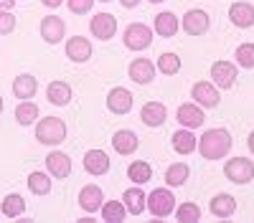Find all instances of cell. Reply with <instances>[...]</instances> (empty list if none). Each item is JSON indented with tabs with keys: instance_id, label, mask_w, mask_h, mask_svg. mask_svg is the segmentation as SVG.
I'll list each match as a JSON object with an SVG mask.
<instances>
[{
	"instance_id": "cell-1",
	"label": "cell",
	"mask_w": 254,
	"mask_h": 223,
	"mask_svg": "<svg viewBox=\"0 0 254 223\" xmlns=\"http://www.w3.org/2000/svg\"><path fill=\"white\" fill-rule=\"evenodd\" d=\"M196 150L201 152L203 160H221L231 150V134L226 130H208L198 139V147Z\"/></svg>"
},
{
	"instance_id": "cell-2",
	"label": "cell",
	"mask_w": 254,
	"mask_h": 223,
	"mask_svg": "<svg viewBox=\"0 0 254 223\" xmlns=\"http://www.w3.org/2000/svg\"><path fill=\"white\" fill-rule=\"evenodd\" d=\"M66 137V125L59 117H44L36 125V139L41 145H59Z\"/></svg>"
},
{
	"instance_id": "cell-3",
	"label": "cell",
	"mask_w": 254,
	"mask_h": 223,
	"mask_svg": "<svg viewBox=\"0 0 254 223\" xmlns=\"http://www.w3.org/2000/svg\"><path fill=\"white\" fill-rule=\"evenodd\" d=\"M147 208H150V213L155 218H168L173 211H176V198L171 190H165V188H158L153 190L150 195H147V203H145Z\"/></svg>"
},
{
	"instance_id": "cell-4",
	"label": "cell",
	"mask_w": 254,
	"mask_h": 223,
	"mask_svg": "<svg viewBox=\"0 0 254 223\" xmlns=\"http://www.w3.org/2000/svg\"><path fill=\"white\" fill-rule=\"evenodd\" d=\"M224 173H226V178L231 182H237V185H247V182H252V178H254V162L247 160V157H231L226 162Z\"/></svg>"
},
{
	"instance_id": "cell-5",
	"label": "cell",
	"mask_w": 254,
	"mask_h": 223,
	"mask_svg": "<svg viewBox=\"0 0 254 223\" xmlns=\"http://www.w3.org/2000/svg\"><path fill=\"white\" fill-rule=\"evenodd\" d=\"M153 44V31L145 23H132L125 28V46L130 51H142Z\"/></svg>"
},
{
	"instance_id": "cell-6",
	"label": "cell",
	"mask_w": 254,
	"mask_h": 223,
	"mask_svg": "<svg viewBox=\"0 0 254 223\" xmlns=\"http://www.w3.org/2000/svg\"><path fill=\"white\" fill-rule=\"evenodd\" d=\"M190 96L196 99V104L203 107V109H214L219 107V87L216 84H208V81H198V84H193V89H190Z\"/></svg>"
},
{
	"instance_id": "cell-7",
	"label": "cell",
	"mask_w": 254,
	"mask_h": 223,
	"mask_svg": "<svg viewBox=\"0 0 254 223\" xmlns=\"http://www.w3.org/2000/svg\"><path fill=\"white\" fill-rule=\"evenodd\" d=\"M89 31H92V36L99 38V41H110V38H115V33H117V18H115L112 13H97V15L92 18V23H89Z\"/></svg>"
},
{
	"instance_id": "cell-8",
	"label": "cell",
	"mask_w": 254,
	"mask_h": 223,
	"mask_svg": "<svg viewBox=\"0 0 254 223\" xmlns=\"http://www.w3.org/2000/svg\"><path fill=\"white\" fill-rule=\"evenodd\" d=\"M211 79H214V84L219 89H231L237 81V66L229 64V61H216L211 66Z\"/></svg>"
},
{
	"instance_id": "cell-9",
	"label": "cell",
	"mask_w": 254,
	"mask_h": 223,
	"mask_svg": "<svg viewBox=\"0 0 254 223\" xmlns=\"http://www.w3.org/2000/svg\"><path fill=\"white\" fill-rule=\"evenodd\" d=\"M66 33V23L59 18V15H46L41 20V38L46 41V44H59Z\"/></svg>"
},
{
	"instance_id": "cell-10",
	"label": "cell",
	"mask_w": 254,
	"mask_h": 223,
	"mask_svg": "<svg viewBox=\"0 0 254 223\" xmlns=\"http://www.w3.org/2000/svg\"><path fill=\"white\" fill-rule=\"evenodd\" d=\"M66 56L76 64H84V61L92 58V44L84 36H74L66 41Z\"/></svg>"
},
{
	"instance_id": "cell-11",
	"label": "cell",
	"mask_w": 254,
	"mask_h": 223,
	"mask_svg": "<svg viewBox=\"0 0 254 223\" xmlns=\"http://www.w3.org/2000/svg\"><path fill=\"white\" fill-rule=\"evenodd\" d=\"M107 109L115 112V114H127V112L132 109V94L127 91V89H122V87L112 89L107 94Z\"/></svg>"
},
{
	"instance_id": "cell-12",
	"label": "cell",
	"mask_w": 254,
	"mask_h": 223,
	"mask_svg": "<svg viewBox=\"0 0 254 223\" xmlns=\"http://www.w3.org/2000/svg\"><path fill=\"white\" fill-rule=\"evenodd\" d=\"M183 31L188 36H203L208 31V15L203 10H188L183 15Z\"/></svg>"
},
{
	"instance_id": "cell-13",
	"label": "cell",
	"mask_w": 254,
	"mask_h": 223,
	"mask_svg": "<svg viewBox=\"0 0 254 223\" xmlns=\"http://www.w3.org/2000/svg\"><path fill=\"white\" fill-rule=\"evenodd\" d=\"M84 170H87L89 175H104V173L110 170V157H107V152L89 150L87 155H84Z\"/></svg>"
},
{
	"instance_id": "cell-14",
	"label": "cell",
	"mask_w": 254,
	"mask_h": 223,
	"mask_svg": "<svg viewBox=\"0 0 254 223\" xmlns=\"http://www.w3.org/2000/svg\"><path fill=\"white\" fill-rule=\"evenodd\" d=\"M46 168H49V173L54 178H69V173H71V157L59 152V150H54L46 157Z\"/></svg>"
},
{
	"instance_id": "cell-15",
	"label": "cell",
	"mask_w": 254,
	"mask_h": 223,
	"mask_svg": "<svg viewBox=\"0 0 254 223\" xmlns=\"http://www.w3.org/2000/svg\"><path fill=\"white\" fill-rule=\"evenodd\" d=\"M102 200H104V195H102L99 185H84L79 193V206L87 213H97L102 208Z\"/></svg>"
},
{
	"instance_id": "cell-16",
	"label": "cell",
	"mask_w": 254,
	"mask_h": 223,
	"mask_svg": "<svg viewBox=\"0 0 254 223\" xmlns=\"http://www.w3.org/2000/svg\"><path fill=\"white\" fill-rule=\"evenodd\" d=\"M130 79L135 81V84H150V81L155 79V66L153 61L147 58H135L130 64Z\"/></svg>"
},
{
	"instance_id": "cell-17",
	"label": "cell",
	"mask_w": 254,
	"mask_h": 223,
	"mask_svg": "<svg viewBox=\"0 0 254 223\" xmlns=\"http://www.w3.org/2000/svg\"><path fill=\"white\" fill-rule=\"evenodd\" d=\"M165 117H168V109L160 104V101H147V104L142 107V112H140V119L147 127H163Z\"/></svg>"
},
{
	"instance_id": "cell-18",
	"label": "cell",
	"mask_w": 254,
	"mask_h": 223,
	"mask_svg": "<svg viewBox=\"0 0 254 223\" xmlns=\"http://www.w3.org/2000/svg\"><path fill=\"white\" fill-rule=\"evenodd\" d=\"M229 18L237 28H252L254 26V5L249 3H234L229 8Z\"/></svg>"
},
{
	"instance_id": "cell-19",
	"label": "cell",
	"mask_w": 254,
	"mask_h": 223,
	"mask_svg": "<svg viewBox=\"0 0 254 223\" xmlns=\"http://www.w3.org/2000/svg\"><path fill=\"white\" fill-rule=\"evenodd\" d=\"M203 109L198 104H183L178 107V122L188 130H196V127H203Z\"/></svg>"
},
{
	"instance_id": "cell-20",
	"label": "cell",
	"mask_w": 254,
	"mask_h": 223,
	"mask_svg": "<svg viewBox=\"0 0 254 223\" xmlns=\"http://www.w3.org/2000/svg\"><path fill=\"white\" fill-rule=\"evenodd\" d=\"M137 134L132 132V130H120V132H115V137H112V147L120 152V155H132L135 150H137Z\"/></svg>"
},
{
	"instance_id": "cell-21",
	"label": "cell",
	"mask_w": 254,
	"mask_h": 223,
	"mask_svg": "<svg viewBox=\"0 0 254 223\" xmlns=\"http://www.w3.org/2000/svg\"><path fill=\"white\" fill-rule=\"evenodd\" d=\"M196 147H198V137H193V132H190L188 127L186 130H178L173 134V150L178 155H190Z\"/></svg>"
},
{
	"instance_id": "cell-22",
	"label": "cell",
	"mask_w": 254,
	"mask_h": 223,
	"mask_svg": "<svg viewBox=\"0 0 254 223\" xmlns=\"http://www.w3.org/2000/svg\"><path fill=\"white\" fill-rule=\"evenodd\" d=\"M46 96H49L51 104L64 107V104H69V101H71V87L66 84V81H51L49 89H46Z\"/></svg>"
},
{
	"instance_id": "cell-23",
	"label": "cell",
	"mask_w": 254,
	"mask_h": 223,
	"mask_svg": "<svg viewBox=\"0 0 254 223\" xmlns=\"http://www.w3.org/2000/svg\"><path fill=\"white\" fill-rule=\"evenodd\" d=\"M122 200H125V208H127V213L140 216V213L145 211L147 195H145L140 188H127V190H125V195H122Z\"/></svg>"
},
{
	"instance_id": "cell-24",
	"label": "cell",
	"mask_w": 254,
	"mask_h": 223,
	"mask_svg": "<svg viewBox=\"0 0 254 223\" xmlns=\"http://www.w3.org/2000/svg\"><path fill=\"white\" fill-rule=\"evenodd\" d=\"M234 211H237V200L229 193H219L214 200H211V213H214L216 218H229V216H234Z\"/></svg>"
},
{
	"instance_id": "cell-25",
	"label": "cell",
	"mask_w": 254,
	"mask_h": 223,
	"mask_svg": "<svg viewBox=\"0 0 254 223\" xmlns=\"http://www.w3.org/2000/svg\"><path fill=\"white\" fill-rule=\"evenodd\" d=\"M36 89H38V81H36V76H31V74H20V76H15V81H13V94H15L18 99H31V96L36 94Z\"/></svg>"
},
{
	"instance_id": "cell-26",
	"label": "cell",
	"mask_w": 254,
	"mask_h": 223,
	"mask_svg": "<svg viewBox=\"0 0 254 223\" xmlns=\"http://www.w3.org/2000/svg\"><path fill=\"white\" fill-rule=\"evenodd\" d=\"M178 28H181V23H178V18L173 13H158L155 15V33L158 36L171 38V36L178 33Z\"/></svg>"
},
{
	"instance_id": "cell-27",
	"label": "cell",
	"mask_w": 254,
	"mask_h": 223,
	"mask_svg": "<svg viewBox=\"0 0 254 223\" xmlns=\"http://www.w3.org/2000/svg\"><path fill=\"white\" fill-rule=\"evenodd\" d=\"M127 178H130L135 185H145L147 180H153V168L147 165L145 160H135V162H130V168H127Z\"/></svg>"
},
{
	"instance_id": "cell-28",
	"label": "cell",
	"mask_w": 254,
	"mask_h": 223,
	"mask_svg": "<svg viewBox=\"0 0 254 223\" xmlns=\"http://www.w3.org/2000/svg\"><path fill=\"white\" fill-rule=\"evenodd\" d=\"M0 211H3V216H8V218L23 216V213H26V200H23V195H18V193L5 195V198H3V206H0Z\"/></svg>"
},
{
	"instance_id": "cell-29",
	"label": "cell",
	"mask_w": 254,
	"mask_h": 223,
	"mask_svg": "<svg viewBox=\"0 0 254 223\" xmlns=\"http://www.w3.org/2000/svg\"><path fill=\"white\" fill-rule=\"evenodd\" d=\"M188 173L190 170H188L186 162H176V165H171V168L165 170V182L171 188H178V185H183V182L188 180Z\"/></svg>"
},
{
	"instance_id": "cell-30",
	"label": "cell",
	"mask_w": 254,
	"mask_h": 223,
	"mask_svg": "<svg viewBox=\"0 0 254 223\" xmlns=\"http://www.w3.org/2000/svg\"><path fill=\"white\" fill-rule=\"evenodd\" d=\"M15 119H18V125H33V122L38 119V107L33 104V101H20V104L15 107Z\"/></svg>"
},
{
	"instance_id": "cell-31",
	"label": "cell",
	"mask_w": 254,
	"mask_h": 223,
	"mask_svg": "<svg viewBox=\"0 0 254 223\" xmlns=\"http://www.w3.org/2000/svg\"><path fill=\"white\" fill-rule=\"evenodd\" d=\"M28 190H31L33 195H46V193H51V180H49V175H44V173H31V175H28Z\"/></svg>"
},
{
	"instance_id": "cell-32",
	"label": "cell",
	"mask_w": 254,
	"mask_h": 223,
	"mask_svg": "<svg viewBox=\"0 0 254 223\" xmlns=\"http://www.w3.org/2000/svg\"><path fill=\"white\" fill-rule=\"evenodd\" d=\"M125 216H127V208L120 200H107L102 206V218L104 221H125Z\"/></svg>"
},
{
	"instance_id": "cell-33",
	"label": "cell",
	"mask_w": 254,
	"mask_h": 223,
	"mask_svg": "<svg viewBox=\"0 0 254 223\" xmlns=\"http://www.w3.org/2000/svg\"><path fill=\"white\" fill-rule=\"evenodd\" d=\"M158 69L165 74V76H173L181 71V58L176 53H160L158 56Z\"/></svg>"
},
{
	"instance_id": "cell-34",
	"label": "cell",
	"mask_w": 254,
	"mask_h": 223,
	"mask_svg": "<svg viewBox=\"0 0 254 223\" xmlns=\"http://www.w3.org/2000/svg\"><path fill=\"white\" fill-rule=\"evenodd\" d=\"M176 218L183 221V223H193L201 218V208L196 206V203H183V206L176 211Z\"/></svg>"
},
{
	"instance_id": "cell-35",
	"label": "cell",
	"mask_w": 254,
	"mask_h": 223,
	"mask_svg": "<svg viewBox=\"0 0 254 223\" xmlns=\"http://www.w3.org/2000/svg\"><path fill=\"white\" fill-rule=\"evenodd\" d=\"M237 61L242 69H254V44H242L237 48Z\"/></svg>"
},
{
	"instance_id": "cell-36",
	"label": "cell",
	"mask_w": 254,
	"mask_h": 223,
	"mask_svg": "<svg viewBox=\"0 0 254 223\" xmlns=\"http://www.w3.org/2000/svg\"><path fill=\"white\" fill-rule=\"evenodd\" d=\"M13 28H15V15H13L10 10H3V8H0V36L13 33Z\"/></svg>"
},
{
	"instance_id": "cell-37",
	"label": "cell",
	"mask_w": 254,
	"mask_h": 223,
	"mask_svg": "<svg viewBox=\"0 0 254 223\" xmlns=\"http://www.w3.org/2000/svg\"><path fill=\"white\" fill-rule=\"evenodd\" d=\"M66 3H69L71 13H89L92 5H94V0H66Z\"/></svg>"
},
{
	"instance_id": "cell-38",
	"label": "cell",
	"mask_w": 254,
	"mask_h": 223,
	"mask_svg": "<svg viewBox=\"0 0 254 223\" xmlns=\"http://www.w3.org/2000/svg\"><path fill=\"white\" fill-rule=\"evenodd\" d=\"M137 3H140V0H120V5H122V8H135Z\"/></svg>"
},
{
	"instance_id": "cell-39",
	"label": "cell",
	"mask_w": 254,
	"mask_h": 223,
	"mask_svg": "<svg viewBox=\"0 0 254 223\" xmlns=\"http://www.w3.org/2000/svg\"><path fill=\"white\" fill-rule=\"evenodd\" d=\"M15 5V0H0V8H3V10H10Z\"/></svg>"
},
{
	"instance_id": "cell-40",
	"label": "cell",
	"mask_w": 254,
	"mask_h": 223,
	"mask_svg": "<svg viewBox=\"0 0 254 223\" xmlns=\"http://www.w3.org/2000/svg\"><path fill=\"white\" fill-rule=\"evenodd\" d=\"M44 5H49V8H59L61 5V0H41Z\"/></svg>"
},
{
	"instance_id": "cell-41",
	"label": "cell",
	"mask_w": 254,
	"mask_h": 223,
	"mask_svg": "<svg viewBox=\"0 0 254 223\" xmlns=\"http://www.w3.org/2000/svg\"><path fill=\"white\" fill-rule=\"evenodd\" d=\"M247 145H249V150H252V155H254V132L249 134V139H247Z\"/></svg>"
},
{
	"instance_id": "cell-42",
	"label": "cell",
	"mask_w": 254,
	"mask_h": 223,
	"mask_svg": "<svg viewBox=\"0 0 254 223\" xmlns=\"http://www.w3.org/2000/svg\"><path fill=\"white\" fill-rule=\"evenodd\" d=\"M0 112H3V96H0Z\"/></svg>"
},
{
	"instance_id": "cell-43",
	"label": "cell",
	"mask_w": 254,
	"mask_h": 223,
	"mask_svg": "<svg viewBox=\"0 0 254 223\" xmlns=\"http://www.w3.org/2000/svg\"><path fill=\"white\" fill-rule=\"evenodd\" d=\"M150 3H163V0H150Z\"/></svg>"
},
{
	"instance_id": "cell-44",
	"label": "cell",
	"mask_w": 254,
	"mask_h": 223,
	"mask_svg": "<svg viewBox=\"0 0 254 223\" xmlns=\"http://www.w3.org/2000/svg\"><path fill=\"white\" fill-rule=\"evenodd\" d=\"M99 3H110V0H99Z\"/></svg>"
}]
</instances>
